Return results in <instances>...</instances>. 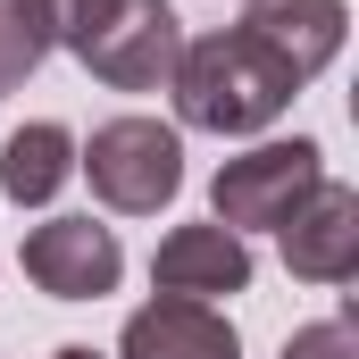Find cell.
Wrapping results in <instances>:
<instances>
[{
  "label": "cell",
  "mask_w": 359,
  "mask_h": 359,
  "mask_svg": "<svg viewBox=\"0 0 359 359\" xmlns=\"http://www.w3.org/2000/svg\"><path fill=\"white\" fill-rule=\"evenodd\" d=\"M276 243H284V268L301 284H351V268H359V192L318 176L309 201L276 226Z\"/></svg>",
  "instance_id": "cell-6"
},
{
  "label": "cell",
  "mask_w": 359,
  "mask_h": 359,
  "mask_svg": "<svg viewBox=\"0 0 359 359\" xmlns=\"http://www.w3.org/2000/svg\"><path fill=\"white\" fill-rule=\"evenodd\" d=\"M284 359H359V326H351V309H343V318H318V326H292Z\"/></svg>",
  "instance_id": "cell-12"
},
{
  "label": "cell",
  "mask_w": 359,
  "mask_h": 359,
  "mask_svg": "<svg viewBox=\"0 0 359 359\" xmlns=\"http://www.w3.org/2000/svg\"><path fill=\"white\" fill-rule=\"evenodd\" d=\"M168 92H176V117L192 126V134H268L276 117L292 109V67L276 59V50H259L243 25H226V34H201V42H184L176 76H168Z\"/></svg>",
  "instance_id": "cell-2"
},
{
  "label": "cell",
  "mask_w": 359,
  "mask_h": 359,
  "mask_svg": "<svg viewBox=\"0 0 359 359\" xmlns=\"http://www.w3.org/2000/svg\"><path fill=\"white\" fill-rule=\"evenodd\" d=\"M151 284L176 292V301H234V292H251V243L226 234L217 217L209 226H176L151 251Z\"/></svg>",
  "instance_id": "cell-7"
},
{
  "label": "cell",
  "mask_w": 359,
  "mask_h": 359,
  "mask_svg": "<svg viewBox=\"0 0 359 359\" xmlns=\"http://www.w3.org/2000/svg\"><path fill=\"white\" fill-rule=\"evenodd\" d=\"M117 359H243V343H234V318H226L217 301H176V292H159V301H142V309L126 318Z\"/></svg>",
  "instance_id": "cell-8"
},
{
  "label": "cell",
  "mask_w": 359,
  "mask_h": 359,
  "mask_svg": "<svg viewBox=\"0 0 359 359\" xmlns=\"http://www.w3.org/2000/svg\"><path fill=\"white\" fill-rule=\"evenodd\" d=\"M318 176H326V151H318L309 134H292V142H251L243 159L217 168L209 209H217L226 234H276V226L309 201V184H318Z\"/></svg>",
  "instance_id": "cell-4"
},
{
  "label": "cell",
  "mask_w": 359,
  "mask_h": 359,
  "mask_svg": "<svg viewBox=\"0 0 359 359\" xmlns=\"http://www.w3.org/2000/svg\"><path fill=\"white\" fill-rule=\"evenodd\" d=\"M42 59H50V25H42V0H0V100L25 84Z\"/></svg>",
  "instance_id": "cell-11"
},
{
  "label": "cell",
  "mask_w": 359,
  "mask_h": 359,
  "mask_svg": "<svg viewBox=\"0 0 359 359\" xmlns=\"http://www.w3.org/2000/svg\"><path fill=\"white\" fill-rule=\"evenodd\" d=\"M50 50H67L109 92H168L184 59V17L168 0H42Z\"/></svg>",
  "instance_id": "cell-1"
},
{
  "label": "cell",
  "mask_w": 359,
  "mask_h": 359,
  "mask_svg": "<svg viewBox=\"0 0 359 359\" xmlns=\"http://www.w3.org/2000/svg\"><path fill=\"white\" fill-rule=\"evenodd\" d=\"M25 276L50 301H100V292H117V276H126L117 226H100V217H50V226H34L25 234Z\"/></svg>",
  "instance_id": "cell-5"
},
{
  "label": "cell",
  "mask_w": 359,
  "mask_h": 359,
  "mask_svg": "<svg viewBox=\"0 0 359 359\" xmlns=\"http://www.w3.org/2000/svg\"><path fill=\"white\" fill-rule=\"evenodd\" d=\"M50 359H100V351H92V343H67V351H50Z\"/></svg>",
  "instance_id": "cell-13"
},
{
  "label": "cell",
  "mask_w": 359,
  "mask_h": 359,
  "mask_svg": "<svg viewBox=\"0 0 359 359\" xmlns=\"http://www.w3.org/2000/svg\"><path fill=\"white\" fill-rule=\"evenodd\" d=\"M67 176H76V134H67V126L34 117V126H17V134L0 142V192H8L17 209L59 201V184H67Z\"/></svg>",
  "instance_id": "cell-10"
},
{
  "label": "cell",
  "mask_w": 359,
  "mask_h": 359,
  "mask_svg": "<svg viewBox=\"0 0 359 359\" xmlns=\"http://www.w3.org/2000/svg\"><path fill=\"white\" fill-rule=\"evenodd\" d=\"M243 34H251L259 50H276V59L292 67V84H309V76H326V67L343 59L351 8H343V0H251Z\"/></svg>",
  "instance_id": "cell-9"
},
{
  "label": "cell",
  "mask_w": 359,
  "mask_h": 359,
  "mask_svg": "<svg viewBox=\"0 0 359 359\" xmlns=\"http://www.w3.org/2000/svg\"><path fill=\"white\" fill-rule=\"evenodd\" d=\"M76 176H92V201L117 217H159L184 192V134L159 117H109L76 142Z\"/></svg>",
  "instance_id": "cell-3"
}]
</instances>
